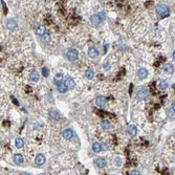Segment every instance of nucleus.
I'll return each instance as SVG.
<instances>
[{
    "label": "nucleus",
    "mask_w": 175,
    "mask_h": 175,
    "mask_svg": "<svg viewBox=\"0 0 175 175\" xmlns=\"http://www.w3.org/2000/svg\"><path fill=\"white\" fill-rule=\"evenodd\" d=\"M155 13L159 18H162H162H166V17L170 16L171 10H170V7H169L167 4L159 3L158 5H156V7H155Z\"/></svg>",
    "instance_id": "f257e3e1"
},
{
    "label": "nucleus",
    "mask_w": 175,
    "mask_h": 175,
    "mask_svg": "<svg viewBox=\"0 0 175 175\" xmlns=\"http://www.w3.org/2000/svg\"><path fill=\"white\" fill-rule=\"evenodd\" d=\"M136 100L139 101H145L149 97V90L146 87H141L136 91Z\"/></svg>",
    "instance_id": "f03ea898"
},
{
    "label": "nucleus",
    "mask_w": 175,
    "mask_h": 175,
    "mask_svg": "<svg viewBox=\"0 0 175 175\" xmlns=\"http://www.w3.org/2000/svg\"><path fill=\"white\" fill-rule=\"evenodd\" d=\"M65 57H66V59H67L68 61L75 62L79 59V52L75 48H70V49H68L67 52H66Z\"/></svg>",
    "instance_id": "7ed1b4c3"
},
{
    "label": "nucleus",
    "mask_w": 175,
    "mask_h": 175,
    "mask_svg": "<svg viewBox=\"0 0 175 175\" xmlns=\"http://www.w3.org/2000/svg\"><path fill=\"white\" fill-rule=\"evenodd\" d=\"M89 22H90V24L92 26H99L103 23V21H102L100 15H99V13H97V14L92 15V16H90V18H89Z\"/></svg>",
    "instance_id": "20e7f679"
},
{
    "label": "nucleus",
    "mask_w": 175,
    "mask_h": 175,
    "mask_svg": "<svg viewBox=\"0 0 175 175\" xmlns=\"http://www.w3.org/2000/svg\"><path fill=\"white\" fill-rule=\"evenodd\" d=\"M5 26H7V29H10V30H14V29H16L18 27V23L15 19H9L5 22Z\"/></svg>",
    "instance_id": "39448f33"
},
{
    "label": "nucleus",
    "mask_w": 175,
    "mask_h": 175,
    "mask_svg": "<svg viewBox=\"0 0 175 175\" xmlns=\"http://www.w3.org/2000/svg\"><path fill=\"white\" fill-rule=\"evenodd\" d=\"M62 135H63V137H64L65 139L69 141V139H72V137H74L75 133H74L72 129H70V128H66V129L63 130V132H62Z\"/></svg>",
    "instance_id": "423d86ee"
},
{
    "label": "nucleus",
    "mask_w": 175,
    "mask_h": 175,
    "mask_svg": "<svg viewBox=\"0 0 175 175\" xmlns=\"http://www.w3.org/2000/svg\"><path fill=\"white\" fill-rule=\"evenodd\" d=\"M94 165L97 166V168L99 169H103L106 167L107 165V162H106V159L103 158V157H99V158L95 159V162H94Z\"/></svg>",
    "instance_id": "0eeeda50"
},
{
    "label": "nucleus",
    "mask_w": 175,
    "mask_h": 175,
    "mask_svg": "<svg viewBox=\"0 0 175 175\" xmlns=\"http://www.w3.org/2000/svg\"><path fill=\"white\" fill-rule=\"evenodd\" d=\"M39 80H40V75L37 70H32V72L29 74V81L30 82L37 83V82H39Z\"/></svg>",
    "instance_id": "6e6552de"
},
{
    "label": "nucleus",
    "mask_w": 175,
    "mask_h": 175,
    "mask_svg": "<svg viewBox=\"0 0 175 175\" xmlns=\"http://www.w3.org/2000/svg\"><path fill=\"white\" fill-rule=\"evenodd\" d=\"M162 72H165V74H167V75H172L174 72V66L171 63H167V64L164 65Z\"/></svg>",
    "instance_id": "1a4fd4ad"
},
{
    "label": "nucleus",
    "mask_w": 175,
    "mask_h": 175,
    "mask_svg": "<svg viewBox=\"0 0 175 175\" xmlns=\"http://www.w3.org/2000/svg\"><path fill=\"white\" fill-rule=\"evenodd\" d=\"M64 83L66 84L68 89H74V88L76 87V81L72 78V77H66Z\"/></svg>",
    "instance_id": "9d476101"
},
{
    "label": "nucleus",
    "mask_w": 175,
    "mask_h": 175,
    "mask_svg": "<svg viewBox=\"0 0 175 175\" xmlns=\"http://www.w3.org/2000/svg\"><path fill=\"white\" fill-rule=\"evenodd\" d=\"M48 117H49V119L52 121H59L61 119V114H60V112L57 110H50L48 112Z\"/></svg>",
    "instance_id": "9b49d317"
},
{
    "label": "nucleus",
    "mask_w": 175,
    "mask_h": 175,
    "mask_svg": "<svg viewBox=\"0 0 175 175\" xmlns=\"http://www.w3.org/2000/svg\"><path fill=\"white\" fill-rule=\"evenodd\" d=\"M88 56H89V58H91V59H95L97 56H99V49H97V47H94V46L89 47V48H88Z\"/></svg>",
    "instance_id": "f8f14e48"
},
{
    "label": "nucleus",
    "mask_w": 175,
    "mask_h": 175,
    "mask_svg": "<svg viewBox=\"0 0 175 175\" xmlns=\"http://www.w3.org/2000/svg\"><path fill=\"white\" fill-rule=\"evenodd\" d=\"M148 77V70L146 68H139L137 70V78L139 80H145Z\"/></svg>",
    "instance_id": "ddd939ff"
},
{
    "label": "nucleus",
    "mask_w": 175,
    "mask_h": 175,
    "mask_svg": "<svg viewBox=\"0 0 175 175\" xmlns=\"http://www.w3.org/2000/svg\"><path fill=\"white\" fill-rule=\"evenodd\" d=\"M127 133H128L131 137H134V136L137 134V127H136L135 125H129L128 128H127Z\"/></svg>",
    "instance_id": "4468645a"
},
{
    "label": "nucleus",
    "mask_w": 175,
    "mask_h": 175,
    "mask_svg": "<svg viewBox=\"0 0 175 175\" xmlns=\"http://www.w3.org/2000/svg\"><path fill=\"white\" fill-rule=\"evenodd\" d=\"M45 162H46V158L43 154H38L36 156V158H35V164L37 166H43L45 164Z\"/></svg>",
    "instance_id": "2eb2a0df"
},
{
    "label": "nucleus",
    "mask_w": 175,
    "mask_h": 175,
    "mask_svg": "<svg viewBox=\"0 0 175 175\" xmlns=\"http://www.w3.org/2000/svg\"><path fill=\"white\" fill-rule=\"evenodd\" d=\"M63 77H64V75H63V72H57L55 76V81H54V83H55L56 86H59V85L61 84V83H63Z\"/></svg>",
    "instance_id": "dca6fc26"
},
{
    "label": "nucleus",
    "mask_w": 175,
    "mask_h": 175,
    "mask_svg": "<svg viewBox=\"0 0 175 175\" xmlns=\"http://www.w3.org/2000/svg\"><path fill=\"white\" fill-rule=\"evenodd\" d=\"M95 104H97V106H99V107H104L105 104H106V99L103 95H99L95 99Z\"/></svg>",
    "instance_id": "f3484780"
},
{
    "label": "nucleus",
    "mask_w": 175,
    "mask_h": 175,
    "mask_svg": "<svg viewBox=\"0 0 175 175\" xmlns=\"http://www.w3.org/2000/svg\"><path fill=\"white\" fill-rule=\"evenodd\" d=\"M45 34H46V29H45V26H44V25H39V26H37V29H36V35H37V36L42 37L43 35H45Z\"/></svg>",
    "instance_id": "a211bd4d"
},
{
    "label": "nucleus",
    "mask_w": 175,
    "mask_h": 175,
    "mask_svg": "<svg viewBox=\"0 0 175 175\" xmlns=\"http://www.w3.org/2000/svg\"><path fill=\"white\" fill-rule=\"evenodd\" d=\"M101 128H102V130H104V131H107V130H109L111 128L110 122L107 121V120L102 121V123H101Z\"/></svg>",
    "instance_id": "6ab92c4d"
},
{
    "label": "nucleus",
    "mask_w": 175,
    "mask_h": 175,
    "mask_svg": "<svg viewBox=\"0 0 175 175\" xmlns=\"http://www.w3.org/2000/svg\"><path fill=\"white\" fill-rule=\"evenodd\" d=\"M23 162H24V158H23V156L21 154H15L14 155V162L16 165H22Z\"/></svg>",
    "instance_id": "aec40b11"
},
{
    "label": "nucleus",
    "mask_w": 175,
    "mask_h": 175,
    "mask_svg": "<svg viewBox=\"0 0 175 175\" xmlns=\"http://www.w3.org/2000/svg\"><path fill=\"white\" fill-rule=\"evenodd\" d=\"M57 87H58V91L60 93H66L68 91V87L66 86L65 83H61V84L59 85V86H57Z\"/></svg>",
    "instance_id": "412c9836"
},
{
    "label": "nucleus",
    "mask_w": 175,
    "mask_h": 175,
    "mask_svg": "<svg viewBox=\"0 0 175 175\" xmlns=\"http://www.w3.org/2000/svg\"><path fill=\"white\" fill-rule=\"evenodd\" d=\"M50 40H52V37H50V35L47 34V32L41 37V42H42L43 44H48V43L50 42Z\"/></svg>",
    "instance_id": "4be33fe9"
},
{
    "label": "nucleus",
    "mask_w": 175,
    "mask_h": 175,
    "mask_svg": "<svg viewBox=\"0 0 175 175\" xmlns=\"http://www.w3.org/2000/svg\"><path fill=\"white\" fill-rule=\"evenodd\" d=\"M168 86H169V83L167 80H160V81L158 82V88L159 89H162V90L167 89Z\"/></svg>",
    "instance_id": "5701e85b"
},
{
    "label": "nucleus",
    "mask_w": 175,
    "mask_h": 175,
    "mask_svg": "<svg viewBox=\"0 0 175 175\" xmlns=\"http://www.w3.org/2000/svg\"><path fill=\"white\" fill-rule=\"evenodd\" d=\"M92 151L94 153H99L102 151V144L100 143H93L92 144Z\"/></svg>",
    "instance_id": "b1692460"
},
{
    "label": "nucleus",
    "mask_w": 175,
    "mask_h": 175,
    "mask_svg": "<svg viewBox=\"0 0 175 175\" xmlns=\"http://www.w3.org/2000/svg\"><path fill=\"white\" fill-rule=\"evenodd\" d=\"M15 145H16L17 148L21 149V148H23V147H24V142H23L22 139H20V137H17V139H15Z\"/></svg>",
    "instance_id": "393cba45"
},
{
    "label": "nucleus",
    "mask_w": 175,
    "mask_h": 175,
    "mask_svg": "<svg viewBox=\"0 0 175 175\" xmlns=\"http://www.w3.org/2000/svg\"><path fill=\"white\" fill-rule=\"evenodd\" d=\"M85 77L88 79V80H92L94 78V72L93 70H91V69H87L86 72H85Z\"/></svg>",
    "instance_id": "a878e982"
},
{
    "label": "nucleus",
    "mask_w": 175,
    "mask_h": 175,
    "mask_svg": "<svg viewBox=\"0 0 175 175\" xmlns=\"http://www.w3.org/2000/svg\"><path fill=\"white\" fill-rule=\"evenodd\" d=\"M113 164L117 167H121L122 166V158H121L120 156H115L113 158Z\"/></svg>",
    "instance_id": "bb28decb"
},
{
    "label": "nucleus",
    "mask_w": 175,
    "mask_h": 175,
    "mask_svg": "<svg viewBox=\"0 0 175 175\" xmlns=\"http://www.w3.org/2000/svg\"><path fill=\"white\" fill-rule=\"evenodd\" d=\"M42 75L44 78H47L49 76V70H48V68L47 67H43L42 68Z\"/></svg>",
    "instance_id": "cd10ccee"
},
{
    "label": "nucleus",
    "mask_w": 175,
    "mask_h": 175,
    "mask_svg": "<svg viewBox=\"0 0 175 175\" xmlns=\"http://www.w3.org/2000/svg\"><path fill=\"white\" fill-rule=\"evenodd\" d=\"M130 174L131 175H139L141 174V172H139V170H131V171H130Z\"/></svg>",
    "instance_id": "c85d7f7f"
},
{
    "label": "nucleus",
    "mask_w": 175,
    "mask_h": 175,
    "mask_svg": "<svg viewBox=\"0 0 175 175\" xmlns=\"http://www.w3.org/2000/svg\"><path fill=\"white\" fill-rule=\"evenodd\" d=\"M109 149L108 148V145L106 143H103L102 144V150H104V151H107V150Z\"/></svg>",
    "instance_id": "c756f323"
},
{
    "label": "nucleus",
    "mask_w": 175,
    "mask_h": 175,
    "mask_svg": "<svg viewBox=\"0 0 175 175\" xmlns=\"http://www.w3.org/2000/svg\"><path fill=\"white\" fill-rule=\"evenodd\" d=\"M171 110L175 113V101L171 103Z\"/></svg>",
    "instance_id": "7c9ffc66"
},
{
    "label": "nucleus",
    "mask_w": 175,
    "mask_h": 175,
    "mask_svg": "<svg viewBox=\"0 0 175 175\" xmlns=\"http://www.w3.org/2000/svg\"><path fill=\"white\" fill-rule=\"evenodd\" d=\"M109 68H110L109 63H105V65H104V69H109Z\"/></svg>",
    "instance_id": "2f4dec72"
},
{
    "label": "nucleus",
    "mask_w": 175,
    "mask_h": 175,
    "mask_svg": "<svg viewBox=\"0 0 175 175\" xmlns=\"http://www.w3.org/2000/svg\"><path fill=\"white\" fill-rule=\"evenodd\" d=\"M173 60H174V61H175V50H174V52H173Z\"/></svg>",
    "instance_id": "473e14b6"
},
{
    "label": "nucleus",
    "mask_w": 175,
    "mask_h": 175,
    "mask_svg": "<svg viewBox=\"0 0 175 175\" xmlns=\"http://www.w3.org/2000/svg\"><path fill=\"white\" fill-rule=\"evenodd\" d=\"M173 159H174V162H175V155H174V158H173Z\"/></svg>",
    "instance_id": "72a5a7b5"
},
{
    "label": "nucleus",
    "mask_w": 175,
    "mask_h": 175,
    "mask_svg": "<svg viewBox=\"0 0 175 175\" xmlns=\"http://www.w3.org/2000/svg\"><path fill=\"white\" fill-rule=\"evenodd\" d=\"M174 135H175V134H174Z\"/></svg>",
    "instance_id": "f704fd0d"
}]
</instances>
